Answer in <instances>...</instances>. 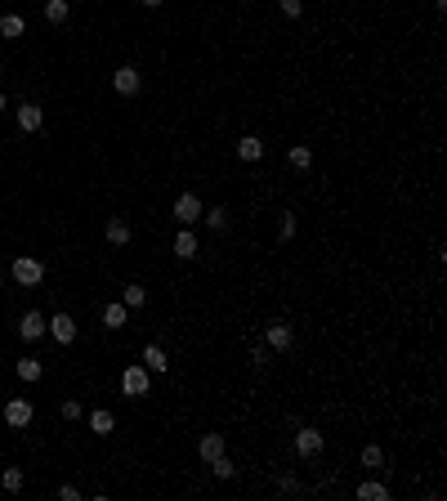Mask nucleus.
Instances as JSON below:
<instances>
[{
	"label": "nucleus",
	"mask_w": 447,
	"mask_h": 501,
	"mask_svg": "<svg viewBox=\"0 0 447 501\" xmlns=\"http://www.w3.org/2000/svg\"><path fill=\"white\" fill-rule=\"evenodd\" d=\"M148 390H152V372L144 363H130L126 372H121V394H126V399H144Z\"/></svg>",
	"instance_id": "nucleus-1"
},
{
	"label": "nucleus",
	"mask_w": 447,
	"mask_h": 501,
	"mask_svg": "<svg viewBox=\"0 0 447 501\" xmlns=\"http://www.w3.org/2000/svg\"><path fill=\"white\" fill-rule=\"evenodd\" d=\"M9 273H14L18 287H41V282H45V264L32 260V255H18V260L9 264Z\"/></svg>",
	"instance_id": "nucleus-2"
},
{
	"label": "nucleus",
	"mask_w": 447,
	"mask_h": 501,
	"mask_svg": "<svg viewBox=\"0 0 447 501\" xmlns=\"http://www.w3.org/2000/svg\"><path fill=\"white\" fill-rule=\"evenodd\" d=\"M202 211H206V206H202V197H197V193H179L175 206H170V215H175L184 229H193V224L202 220Z\"/></svg>",
	"instance_id": "nucleus-3"
},
{
	"label": "nucleus",
	"mask_w": 447,
	"mask_h": 501,
	"mask_svg": "<svg viewBox=\"0 0 447 501\" xmlns=\"http://www.w3.org/2000/svg\"><path fill=\"white\" fill-rule=\"evenodd\" d=\"M327 448V439H322V430H313V425H300L296 430V457H318V452Z\"/></svg>",
	"instance_id": "nucleus-4"
},
{
	"label": "nucleus",
	"mask_w": 447,
	"mask_h": 501,
	"mask_svg": "<svg viewBox=\"0 0 447 501\" xmlns=\"http://www.w3.org/2000/svg\"><path fill=\"white\" fill-rule=\"evenodd\" d=\"M139 85H144V77H139V68H130V63L112 72V90H117L121 99H135V94H139Z\"/></svg>",
	"instance_id": "nucleus-5"
},
{
	"label": "nucleus",
	"mask_w": 447,
	"mask_h": 501,
	"mask_svg": "<svg viewBox=\"0 0 447 501\" xmlns=\"http://www.w3.org/2000/svg\"><path fill=\"white\" fill-rule=\"evenodd\" d=\"M264 345L278 349V354H287V349L296 345V332H291V323H282V318H278V323H269V327H264Z\"/></svg>",
	"instance_id": "nucleus-6"
},
{
	"label": "nucleus",
	"mask_w": 447,
	"mask_h": 501,
	"mask_svg": "<svg viewBox=\"0 0 447 501\" xmlns=\"http://www.w3.org/2000/svg\"><path fill=\"white\" fill-rule=\"evenodd\" d=\"M32 417H36V412H32V403H27V399H9L5 403V425H9V430H27Z\"/></svg>",
	"instance_id": "nucleus-7"
},
{
	"label": "nucleus",
	"mask_w": 447,
	"mask_h": 501,
	"mask_svg": "<svg viewBox=\"0 0 447 501\" xmlns=\"http://www.w3.org/2000/svg\"><path fill=\"white\" fill-rule=\"evenodd\" d=\"M45 332L59 340V345H72L76 340V318L72 314H54V318H45Z\"/></svg>",
	"instance_id": "nucleus-8"
},
{
	"label": "nucleus",
	"mask_w": 447,
	"mask_h": 501,
	"mask_svg": "<svg viewBox=\"0 0 447 501\" xmlns=\"http://www.w3.org/2000/svg\"><path fill=\"white\" fill-rule=\"evenodd\" d=\"M41 126H45V108L41 103H23V108H18V130H23V135H36Z\"/></svg>",
	"instance_id": "nucleus-9"
},
{
	"label": "nucleus",
	"mask_w": 447,
	"mask_h": 501,
	"mask_svg": "<svg viewBox=\"0 0 447 501\" xmlns=\"http://www.w3.org/2000/svg\"><path fill=\"white\" fill-rule=\"evenodd\" d=\"M170 251H175L179 260H193V255L202 251V242H197V233H193V229H179V233H175V242H170Z\"/></svg>",
	"instance_id": "nucleus-10"
},
{
	"label": "nucleus",
	"mask_w": 447,
	"mask_h": 501,
	"mask_svg": "<svg viewBox=\"0 0 447 501\" xmlns=\"http://www.w3.org/2000/svg\"><path fill=\"white\" fill-rule=\"evenodd\" d=\"M18 336H23V340H41V336H45V314L27 309V314L18 318Z\"/></svg>",
	"instance_id": "nucleus-11"
},
{
	"label": "nucleus",
	"mask_w": 447,
	"mask_h": 501,
	"mask_svg": "<svg viewBox=\"0 0 447 501\" xmlns=\"http://www.w3.org/2000/svg\"><path fill=\"white\" fill-rule=\"evenodd\" d=\"M144 367H148V372H152V376H161V372H170V354H166V349H161V345H157V340H152V345H144Z\"/></svg>",
	"instance_id": "nucleus-12"
},
{
	"label": "nucleus",
	"mask_w": 447,
	"mask_h": 501,
	"mask_svg": "<svg viewBox=\"0 0 447 501\" xmlns=\"http://www.w3.org/2000/svg\"><path fill=\"white\" fill-rule=\"evenodd\" d=\"M197 457H202L206 466H211L215 457H224V434H215V430H211V434H202V443H197Z\"/></svg>",
	"instance_id": "nucleus-13"
},
{
	"label": "nucleus",
	"mask_w": 447,
	"mask_h": 501,
	"mask_svg": "<svg viewBox=\"0 0 447 501\" xmlns=\"http://www.w3.org/2000/svg\"><path fill=\"white\" fill-rule=\"evenodd\" d=\"M126 323H130V309L121 305V300H117V305H108V309H103V327H108V332H121Z\"/></svg>",
	"instance_id": "nucleus-14"
},
{
	"label": "nucleus",
	"mask_w": 447,
	"mask_h": 501,
	"mask_svg": "<svg viewBox=\"0 0 447 501\" xmlns=\"http://www.w3.org/2000/svg\"><path fill=\"white\" fill-rule=\"evenodd\" d=\"M358 501H389V484H376V479H367V484L354 488Z\"/></svg>",
	"instance_id": "nucleus-15"
},
{
	"label": "nucleus",
	"mask_w": 447,
	"mask_h": 501,
	"mask_svg": "<svg viewBox=\"0 0 447 501\" xmlns=\"http://www.w3.org/2000/svg\"><path fill=\"white\" fill-rule=\"evenodd\" d=\"M237 157H242V162H260V157H264V139L242 135V144H237Z\"/></svg>",
	"instance_id": "nucleus-16"
},
{
	"label": "nucleus",
	"mask_w": 447,
	"mask_h": 501,
	"mask_svg": "<svg viewBox=\"0 0 447 501\" xmlns=\"http://www.w3.org/2000/svg\"><path fill=\"white\" fill-rule=\"evenodd\" d=\"M14 372H18V381L32 385V381H41V376H45V367H41V358H18Z\"/></svg>",
	"instance_id": "nucleus-17"
},
{
	"label": "nucleus",
	"mask_w": 447,
	"mask_h": 501,
	"mask_svg": "<svg viewBox=\"0 0 447 501\" xmlns=\"http://www.w3.org/2000/svg\"><path fill=\"white\" fill-rule=\"evenodd\" d=\"M90 430L94 434H112V430H117V417H112L108 408H94L90 412Z\"/></svg>",
	"instance_id": "nucleus-18"
},
{
	"label": "nucleus",
	"mask_w": 447,
	"mask_h": 501,
	"mask_svg": "<svg viewBox=\"0 0 447 501\" xmlns=\"http://www.w3.org/2000/svg\"><path fill=\"white\" fill-rule=\"evenodd\" d=\"M68 14H72V5H68V0H45V23H54V27H59V23H68Z\"/></svg>",
	"instance_id": "nucleus-19"
},
{
	"label": "nucleus",
	"mask_w": 447,
	"mask_h": 501,
	"mask_svg": "<svg viewBox=\"0 0 447 501\" xmlns=\"http://www.w3.org/2000/svg\"><path fill=\"white\" fill-rule=\"evenodd\" d=\"M23 32H27V23L18 14H5V18H0V36H5V41H18Z\"/></svg>",
	"instance_id": "nucleus-20"
},
{
	"label": "nucleus",
	"mask_w": 447,
	"mask_h": 501,
	"mask_svg": "<svg viewBox=\"0 0 447 501\" xmlns=\"http://www.w3.org/2000/svg\"><path fill=\"white\" fill-rule=\"evenodd\" d=\"M108 242L112 247H126L130 242V224L126 220H108Z\"/></svg>",
	"instance_id": "nucleus-21"
},
{
	"label": "nucleus",
	"mask_w": 447,
	"mask_h": 501,
	"mask_svg": "<svg viewBox=\"0 0 447 501\" xmlns=\"http://www.w3.org/2000/svg\"><path fill=\"white\" fill-rule=\"evenodd\" d=\"M121 305H126V309H144L148 305V291L144 287H126V291H121Z\"/></svg>",
	"instance_id": "nucleus-22"
},
{
	"label": "nucleus",
	"mask_w": 447,
	"mask_h": 501,
	"mask_svg": "<svg viewBox=\"0 0 447 501\" xmlns=\"http://www.w3.org/2000/svg\"><path fill=\"white\" fill-rule=\"evenodd\" d=\"M363 466H367V470H385V448L367 443V448H363Z\"/></svg>",
	"instance_id": "nucleus-23"
},
{
	"label": "nucleus",
	"mask_w": 447,
	"mask_h": 501,
	"mask_svg": "<svg viewBox=\"0 0 447 501\" xmlns=\"http://www.w3.org/2000/svg\"><path fill=\"white\" fill-rule=\"evenodd\" d=\"M0 488H5V493H23V470L9 466L5 475H0Z\"/></svg>",
	"instance_id": "nucleus-24"
},
{
	"label": "nucleus",
	"mask_w": 447,
	"mask_h": 501,
	"mask_svg": "<svg viewBox=\"0 0 447 501\" xmlns=\"http://www.w3.org/2000/svg\"><path fill=\"white\" fill-rule=\"evenodd\" d=\"M287 162L296 166V170H309V166H313V153H309V148H304V144H296V148H291V153H287Z\"/></svg>",
	"instance_id": "nucleus-25"
},
{
	"label": "nucleus",
	"mask_w": 447,
	"mask_h": 501,
	"mask_svg": "<svg viewBox=\"0 0 447 501\" xmlns=\"http://www.w3.org/2000/svg\"><path fill=\"white\" fill-rule=\"evenodd\" d=\"M202 220L211 224V229H228V211H224V206H211V211H202Z\"/></svg>",
	"instance_id": "nucleus-26"
},
{
	"label": "nucleus",
	"mask_w": 447,
	"mask_h": 501,
	"mask_svg": "<svg viewBox=\"0 0 447 501\" xmlns=\"http://www.w3.org/2000/svg\"><path fill=\"white\" fill-rule=\"evenodd\" d=\"M211 470H215L220 479H233V470H237V466H233L228 457H215V461H211Z\"/></svg>",
	"instance_id": "nucleus-27"
},
{
	"label": "nucleus",
	"mask_w": 447,
	"mask_h": 501,
	"mask_svg": "<svg viewBox=\"0 0 447 501\" xmlns=\"http://www.w3.org/2000/svg\"><path fill=\"white\" fill-rule=\"evenodd\" d=\"M278 9H282L287 18H300V14H304V0H278Z\"/></svg>",
	"instance_id": "nucleus-28"
},
{
	"label": "nucleus",
	"mask_w": 447,
	"mask_h": 501,
	"mask_svg": "<svg viewBox=\"0 0 447 501\" xmlns=\"http://www.w3.org/2000/svg\"><path fill=\"white\" fill-rule=\"evenodd\" d=\"M81 417H85V412H81V403H76V399L63 403V421H81Z\"/></svg>",
	"instance_id": "nucleus-29"
},
{
	"label": "nucleus",
	"mask_w": 447,
	"mask_h": 501,
	"mask_svg": "<svg viewBox=\"0 0 447 501\" xmlns=\"http://www.w3.org/2000/svg\"><path fill=\"white\" fill-rule=\"evenodd\" d=\"M296 238V215H282V242Z\"/></svg>",
	"instance_id": "nucleus-30"
},
{
	"label": "nucleus",
	"mask_w": 447,
	"mask_h": 501,
	"mask_svg": "<svg viewBox=\"0 0 447 501\" xmlns=\"http://www.w3.org/2000/svg\"><path fill=\"white\" fill-rule=\"evenodd\" d=\"M251 363H255V367L269 363V345H255V349H251Z\"/></svg>",
	"instance_id": "nucleus-31"
},
{
	"label": "nucleus",
	"mask_w": 447,
	"mask_h": 501,
	"mask_svg": "<svg viewBox=\"0 0 447 501\" xmlns=\"http://www.w3.org/2000/svg\"><path fill=\"white\" fill-rule=\"evenodd\" d=\"M59 501H81V488H72V484H63V488H59Z\"/></svg>",
	"instance_id": "nucleus-32"
},
{
	"label": "nucleus",
	"mask_w": 447,
	"mask_h": 501,
	"mask_svg": "<svg viewBox=\"0 0 447 501\" xmlns=\"http://www.w3.org/2000/svg\"><path fill=\"white\" fill-rule=\"evenodd\" d=\"M139 5H148V9H157V5H166V0H139Z\"/></svg>",
	"instance_id": "nucleus-33"
},
{
	"label": "nucleus",
	"mask_w": 447,
	"mask_h": 501,
	"mask_svg": "<svg viewBox=\"0 0 447 501\" xmlns=\"http://www.w3.org/2000/svg\"><path fill=\"white\" fill-rule=\"evenodd\" d=\"M0 112H5V94H0Z\"/></svg>",
	"instance_id": "nucleus-34"
}]
</instances>
